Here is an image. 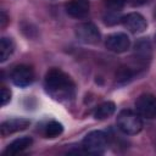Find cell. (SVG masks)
Returning a JSON list of instances; mask_svg holds the SVG:
<instances>
[{"label": "cell", "mask_w": 156, "mask_h": 156, "mask_svg": "<svg viewBox=\"0 0 156 156\" xmlns=\"http://www.w3.org/2000/svg\"><path fill=\"white\" fill-rule=\"evenodd\" d=\"M135 110L140 117L146 119L156 118V96L152 94H141L135 101Z\"/></svg>", "instance_id": "5"}, {"label": "cell", "mask_w": 156, "mask_h": 156, "mask_svg": "<svg viewBox=\"0 0 156 156\" xmlns=\"http://www.w3.org/2000/svg\"><path fill=\"white\" fill-rule=\"evenodd\" d=\"M154 16H155V18H156V6H155V10H154Z\"/></svg>", "instance_id": "20"}, {"label": "cell", "mask_w": 156, "mask_h": 156, "mask_svg": "<svg viewBox=\"0 0 156 156\" xmlns=\"http://www.w3.org/2000/svg\"><path fill=\"white\" fill-rule=\"evenodd\" d=\"M11 80L20 88L30 85L34 80V71L28 65H18L11 72Z\"/></svg>", "instance_id": "6"}, {"label": "cell", "mask_w": 156, "mask_h": 156, "mask_svg": "<svg viewBox=\"0 0 156 156\" xmlns=\"http://www.w3.org/2000/svg\"><path fill=\"white\" fill-rule=\"evenodd\" d=\"M107 146H108L107 135L101 130H93V132L88 133L82 141L83 150L91 155L104 154L106 151Z\"/></svg>", "instance_id": "3"}, {"label": "cell", "mask_w": 156, "mask_h": 156, "mask_svg": "<svg viewBox=\"0 0 156 156\" xmlns=\"http://www.w3.org/2000/svg\"><path fill=\"white\" fill-rule=\"evenodd\" d=\"M15 51V41L12 38L2 37L0 40V62H5Z\"/></svg>", "instance_id": "14"}, {"label": "cell", "mask_w": 156, "mask_h": 156, "mask_svg": "<svg viewBox=\"0 0 156 156\" xmlns=\"http://www.w3.org/2000/svg\"><path fill=\"white\" fill-rule=\"evenodd\" d=\"M29 124H30V121L27 118H22V117L10 118V119H6L5 122L1 123L0 133L2 136H7V135H11L13 133L27 129L29 127Z\"/></svg>", "instance_id": "9"}, {"label": "cell", "mask_w": 156, "mask_h": 156, "mask_svg": "<svg viewBox=\"0 0 156 156\" xmlns=\"http://www.w3.org/2000/svg\"><path fill=\"white\" fill-rule=\"evenodd\" d=\"M105 46L107 50L116 52V54H122L126 52L129 46H130V40L127 34L124 33H112L107 35L105 40Z\"/></svg>", "instance_id": "7"}, {"label": "cell", "mask_w": 156, "mask_h": 156, "mask_svg": "<svg viewBox=\"0 0 156 156\" xmlns=\"http://www.w3.org/2000/svg\"><path fill=\"white\" fill-rule=\"evenodd\" d=\"M89 1L88 0H69L65 5V10L68 16L73 18H83L89 13Z\"/></svg>", "instance_id": "10"}, {"label": "cell", "mask_w": 156, "mask_h": 156, "mask_svg": "<svg viewBox=\"0 0 156 156\" xmlns=\"http://www.w3.org/2000/svg\"><path fill=\"white\" fill-rule=\"evenodd\" d=\"M145 1L147 0H127V2H130L132 5H140V4H144Z\"/></svg>", "instance_id": "19"}, {"label": "cell", "mask_w": 156, "mask_h": 156, "mask_svg": "<svg viewBox=\"0 0 156 156\" xmlns=\"http://www.w3.org/2000/svg\"><path fill=\"white\" fill-rule=\"evenodd\" d=\"M116 111V105L112 101H105L102 104H100L95 110H94V118L98 121H102L106 119L108 117H111Z\"/></svg>", "instance_id": "13"}, {"label": "cell", "mask_w": 156, "mask_h": 156, "mask_svg": "<svg viewBox=\"0 0 156 156\" xmlns=\"http://www.w3.org/2000/svg\"><path fill=\"white\" fill-rule=\"evenodd\" d=\"M155 39H156V35H155Z\"/></svg>", "instance_id": "21"}, {"label": "cell", "mask_w": 156, "mask_h": 156, "mask_svg": "<svg viewBox=\"0 0 156 156\" xmlns=\"http://www.w3.org/2000/svg\"><path fill=\"white\" fill-rule=\"evenodd\" d=\"M11 100V91L10 89H7L6 87L1 88V105L5 106L7 102H10Z\"/></svg>", "instance_id": "17"}, {"label": "cell", "mask_w": 156, "mask_h": 156, "mask_svg": "<svg viewBox=\"0 0 156 156\" xmlns=\"http://www.w3.org/2000/svg\"><path fill=\"white\" fill-rule=\"evenodd\" d=\"M7 22H9V17H7L6 12L2 10L1 11V15H0V26H1V28H5V26H6Z\"/></svg>", "instance_id": "18"}, {"label": "cell", "mask_w": 156, "mask_h": 156, "mask_svg": "<svg viewBox=\"0 0 156 156\" xmlns=\"http://www.w3.org/2000/svg\"><path fill=\"white\" fill-rule=\"evenodd\" d=\"M74 34H76V38L80 43L89 44V45L98 44L101 38L99 28L91 22H84V23L78 24L74 29Z\"/></svg>", "instance_id": "4"}, {"label": "cell", "mask_w": 156, "mask_h": 156, "mask_svg": "<svg viewBox=\"0 0 156 156\" xmlns=\"http://www.w3.org/2000/svg\"><path fill=\"white\" fill-rule=\"evenodd\" d=\"M122 23L123 26L132 33L139 34L146 30L147 28V22L143 15L139 12H130L126 16L122 17Z\"/></svg>", "instance_id": "8"}, {"label": "cell", "mask_w": 156, "mask_h": 156, "mask_svg": "<svg viewBox=\"0 0 156 156\" xmlns=\"http://www.w3.org/2000/svg\"><path fill=\"white\" fill-rule=\"evenodd\" d=\"M63 132V127L57 121H50L44 124L43 127V135L45 138H56L61 135Z\"/></svg>", "instance_id": "15"}, {"label": "cell", "mask_w": 156, "mask_h": 156, "mask_svg": "<svg viewBox=\"0 0 156 156\" xmlns=\"http://www.w3.org/2000/svg\"><path fill=\"white\" fill-rule=\"evenodd\" d=\"M32 143H33V139L30 136H21V138H17V139H15L12 143H10L7 145V147L4 151V155H9V156L10 155L11 156L17 155V154L27 150L32 145Z\"/></svg>", "instance_id": "12"}, {"label": "cell", "mask_w": 156, "mask_h": 156, "mask_svg": "<svg viewBox=\"0 0 156 156\" xmlns=\"http://www.w3.org/2000/svg\"><path fill=\"white\" fill-rule=\"evenodd\" d=\"M127 4V0H104L105 10L110 12H121Z\"/></svg>", "instance_id": "16"}, {"label": "cell", "mask_w": 156, "mask_h": 156, "mask_svg": "<svg viewBox=\"0 0 156 156\" xmlns=\"http://www.w3.org/2000/svg\"><path fill=\"white\" fill-rule=\"evenodd\" d=\"M46 93L56 101L69 102L76 96V84L72 78L60 68H51L44 79Z\"/></svg>", "instance_id": "1"}, {"label": "cell", "mask_w": 156, "mask_h": 156, "mask_svg": "<svg viewBox=\"0 0 156 156\" xmlns=\"http://www.w3.org/2000/svg\"><path fill=\"white\" fill-rule=\"evenodd\" d=\"M134 58L138 63L145 66L151 58V45L146 39L139 40L134 46Z\"/></svg>", "instance_id": "11"}, {"label": "cell", "mask_w": 156, "mask_h": 156, "mask_svg": "<svg viewBox=\"0 0 156 156\" xmlns=\"http://www.w3.org/2000/svg\"><path fill=\"white\" fill-rule=\"evenodd\" d=\"M118 129L127 135H135L143 129L141 117L132 110H122L117 116Z\"/></svg>", "instance_id": "2"}]
</instances>
